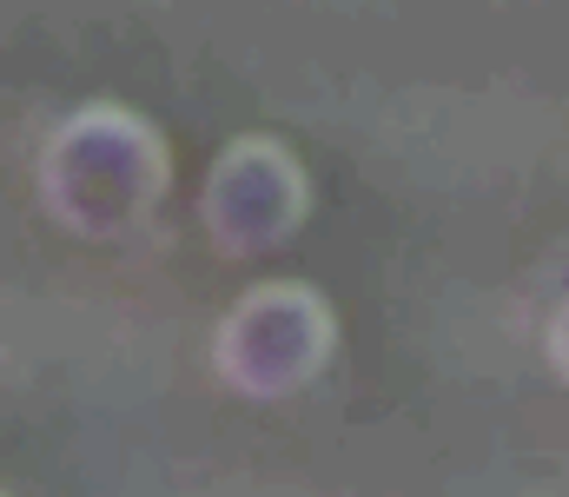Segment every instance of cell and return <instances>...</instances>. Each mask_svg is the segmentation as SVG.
<instances>
[{
    "label": "cell",
    "instance_id": "obj_1",
    "mask_svg": "<svg viewBox=\"0 0 569 497\" xmlns=\"http://www.w3.org/2000/svg\"><path fill=\"white\" fill-rule=\"evenodd\" d=\"M33 186L73 239L113 246L152 219V206L166 192V147L140 113L100 100V107L67 113L47 133Z\"/></svg>",
    "mask_w": 569,
    "mask_h": 497
},
{
    "label": "cell",
    "instance_id": "obj_2",
    "mask_svg": "<svg viewBox=\"0 0 569 497\" xmlns=\"http://www.w3.org/2000/svg\"><path fill=\"white\" fill-rule=\"evenodd\" d=\"M331 358V312L305 286H259L246 292L219 331H212V365L239 398L279 405L305 391Z\"/></svg>",
    "mask_w": 569,
    "mask_h": 497
},
{
    "label": "cell",
    "instance_id": "obj_3",
    "mask_svg": "<svg viewBox=\"0 0 569 497\" xmlns=\"http://www.w3.org/2000/svg\"><path fill=\"white\" fill-rule=\"evenodd\" d=\"M305 206H311L305 166L291 160L279 140H266V133H239L212 160L206 192H199L206 239L226 259H259V252L284 246L305 226Z\"/></svg>",
    "mask_w": 569,
    "mask_h": 497
},
{
    "label": "cell",
    "instance_id": "obj_4",
    "mask_svg": "<svg viewBox=\"0 0 569 497\" xmlns=\"http://www.w3.org/2000/svg\"><path fill=\"white\" fill-rule=\"evenodd\" d=\"M550 351H557V371L569 378V306L557 312V331H550Z\"/></svg>",
    "mask_w": 569,
    "mask_h": 497
}]
</instances>
